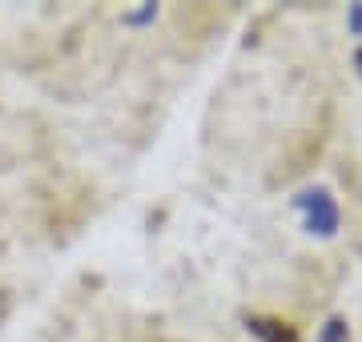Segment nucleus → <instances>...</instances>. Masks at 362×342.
<instances>
[{
	"mask_svg": "<svg viewBox=\"0 0 362 342\" xmlns=\"http://www.w3.org/2000/svg\"><path fill=\"white\" fill-rule=\"evenodd\" d=\"M306 206H310V230H318V234H334L338 230V206L330 201V194H326V189L306 194Z\"/></svg>",
	"mask_w": 362,
	"mask_h": 342,
	"instance_id": "obj_1",
	"label": "nucleus"
},
{
	"mask_svg": "<svg viewBox=\"0 0 362 342\" xmlns=\"http://www.w3.org/2000/svg\"><path fill=\"white\" fill-rule=\"evenodd\" d=\"M250 330L262 342H298V330L290 322H278V318H250Z\"/></svg>",
	"mask_w": 362,
	"mask_h": 342,
	"instance_id": "obj_2",
	"label": "nucleus"
},
{
	"mask_svg": "<svg viewBox=\"0 0 362 342\" xmlns=\"http://www.w3.org/2000/svg\"><path fill=\"white\" fill-rule=\"evenodd\" d=\"M342 338H346V322H342V318H334V322L326 326V342H342Z\"/></svg>",
	"mask_w": 362,
	"mask_h": 342,
	"instance_id": "obj_3",
	"label": "nucleus"
},
{
	"mask_svg": "<svg viewBox=\"0 0 362 342\" xmlns=\"http://www.w3.org/2000/svg\"><path fill=\"white\" fill-rule=\"evenodd\" d=\"M354 28L362 33V8H354Z\"/></svg>",
	"mask_w": 362,
	"mask_h": 342,
	"instance_id": "obj_4",
	"label": "nucleus"
},
{
	"mask_svg": "<svg viewBox=\"0 0 362 342\" xmlns=\"http://www.w3.org/2000/svg\"><path fill=\"white\" fill-rule=\"evenodd\" d=\"M354 65H358V69H362V49H358V57H354Z\"/></svg>",
	"mask_w": 362,
	"mask_h": 342,
	"instance_id": "obj_5",
	"label": "nucleus"
}]
</instances>
